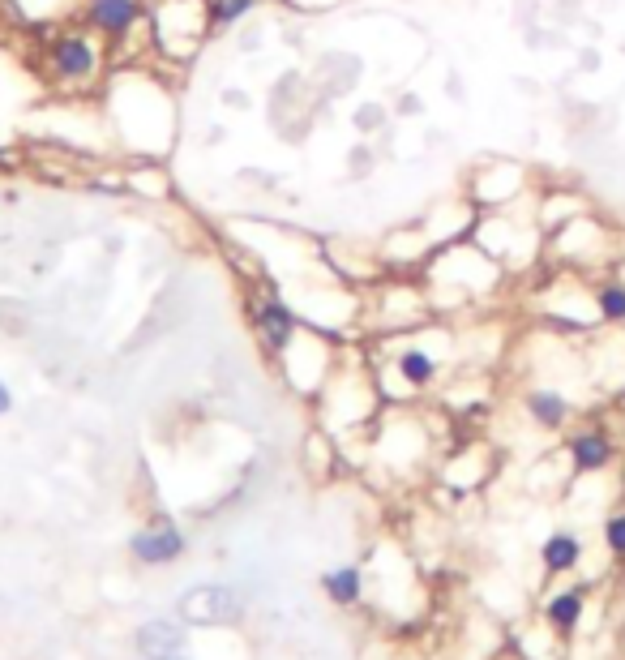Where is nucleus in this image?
I'll use <instances>...</instances> for the list:
<instances>
[{"label": "nucleus", "instance_id": "423d86ee", "mask_svg": "<svg viewBox=\"0 0 625 660\" xmlns=\"http://www.w3.org/2000/svg\"><path fill=\"white\" fill-rule=\"evenodd\" d=\"M180 549H185V536H180L176 523H159V528H146V532L133 536V553H137V558H142L146 566L172 562Z\"/></svg>", "mask_w": 625, "mask_h": 660}, {"label": "nucleus", "instance_id": "f8f14e48", "mask_svg": "<svg viewBox=\"0 0 625 660\" xmlns=\"http://www.w3.org/2000/svg\"><path fill=\"white\" fill-rule=\"evenodd\" d=\"M210 5V30H232L240 18H249L257 0H206Z\"/></svg>", "mask_w": 625, "mask_h": 660}, {"label": "nucleus", "instance_id": "f3484780", "mask_svg": "<svg viewBox=\"0 0 625 660\" xmlns=\"http://www.w3.org/2000/svg\"><path fill=\"white\" fill-rule=\"evenodd\" d=\"M9 408H13V390H9L5 382H0V416H5Z\"/></svg>", "mask_w": 625, "mask_h": 660}, {"label": "nucleus", "instance_id": "39448f33", "mask_svg": "<svg viewBox=\"0 0 625 660\" xmlns=\"http://www.w3.org/2000/svg\"><path fill=\"white\" fill-rule=\"evenodd\" d=\"M180 613L193 622V626H202V622H232L236 613H240V600L232 588H193L185 592V600H180Z\"/></svg>", "mask_w": 625, "mask_h": 660}, {"label": "nucleus", "instance_id": "9b49d317", "mask_svg": "<svg viewBox=\"0 0 625 660\" xmlns=\"http://www.w3.org/2000/svg\"><path fill=\"white\" fill-rule=\"evenodd\" d=\"M578 553H583V545H578V536L570 532H557L544 540V566L548 570H570L578 562Z\"/></svg>", "mask_w": 625, "mask_h": 660}, {"label": "nucleus", "instance_id": "1a4fd4ad", "mask_svg": "<svg viewBox=\"0 0 625 660\" xmlns=\"http://www.w3.org/2000/svg\"><path fill=\"white\" fill-rule=\"evenodd\" d=\"M394 369H399L403 382H411V386H429L437 378V360L424 348H403L399 360H394Z\"/></svg>", "mask_w": 625, "mask_h": 660}, {"label": "nucleus", "instance_id": "20e7f679", "mask_svg": "<svg viewBox=\"0 0 625 660\" xmlns=\"http://www.w3.org/2000/svg\"><path fill=\"white\" fill-rule=\"evenodd\" d=\"M253 326H257V335H262V343L270 352H287L296 343L300 335V318L292 313V305L270 288V283H262V288H253Z\"/></svg>", "mask_w": 625, "mask_h": 660}, {"label": "nucleus", "instance_id": "0eeeda50", "mask_svg": "<svg viewBox=\"0 0 625 660\" xmlns=\"http://www.w3.org/2000/svg\"><path fill=\"white\" fill-rule=\"evenodd\" d=\"M137 648H142L146 660H189L185 639H180L167 622H146L137 630Z\"/></svg>", "mask_w": 625, "mask_h": 660}, {"label": "nucleus", "instance_id": "2eb2a0df", "mask_svg": "<svg viewBox=\"0 0 625 660\" xmlns=\"http://www.w3.org/2000/svg\"><path fill=\"white\" fill-rule=\"evenodd\" d=\"M578 613H583V596L578 592H566V596H557L553 605H548V618H553L561 630H570L578 622Z\"/></svg>", "mask_w": 625, "mask_h": 660}, {"label": "nucleus", "instance_id": "4468645a", "mask_svg": "<svg viewBox=\"0 0 625 660\" xmlns=\"http://www.w3.org/2000/svg\"><path fill=\"white\" fill-rule=\"evenodd\" d=\"M596 309L608 322H625V288L621 283H604V288L596 292Z\"/></svg>", "mask_w": 625, "mask_h": 660}, {"label": "nucleus", "instance_id": "9d476101", "mask_svg": "<svg viewBox=\"0 0 625 660\" xmlns=\"http://www.w3.org/2000/svg\"><path fill=\"white\" fill-rule=\"evenodd\" d=\"M527 412L540 420L544 429H557V425H566V399L561 395H553V390H531L527 395Z\"/></svg>", "mask_w": 625, "mask_h": 660}, {"label": "nucleus", "instance_id": "f257e3e1", "mask_svg": "<svg viewBox=\"0 0 625 660\" xmlns=\"http://www.w3.org/2000/svg\"><path fill=\"white\" fill-rule=\"evenodd\" d=\"M108 60H112V43L99 39L86 22L78 26H60L56 35L43 48V73L52 78V86L69 90V95H86L108 78Z\"/></svg>", "mask_w": 625, "mask_h": 660}, {"label": "nucleus", "instance_id": "dca6fc26", "mask_svg": "<svg viewBox=\"0 0 625 660\" xmlns=\"http://www.w3.org/2000/svg\"><path fill=\"white\" fill-rule=\"evenodd\" d=\"M604 536H608V549H613V553H625V515H617V519H608V528H604Z\"/></svg>", "mask_w": 625, "mask_h": 660}, {"label": "nucleus", "instance_id": "a211bd4d", "mask_svg": "<svg viewBox=\"0 0 625 660\" xmlns=\"http://www.w3.org/2000/svg\"><path fill=\"white\" fill-rule=\"evenodd\" d=\"M270 5H296V0H270Z\"/></svg>", "mask_w": 625, "mask_h": 660}, {"label": "nucleus", "instance_id": "6e6552de", "mask_svg": "<svg viewBox=\"0 0 625 660\" xmlns=\"http://www.w3.org/2000/svg\"><path fill=\"white\" fill-rule=\"evenodd\" d=\"M574 468L578 472H600L608 459H613V446H608L604 433H578L574 438Z\"/></svg>", "mask_w": 625, "mask_h": 660}, {"label": "nucleus", "instance_id": "ddd939ff", "mask_svg": "<svg viewBox=\"0 0 625 660\" xmlns=\"http://www.w3.org/2000/svg\"><path fill=\"white\" fill-rule=\"evenodd\" d=\"M326 592H330V600H339V605H352V600H360V570L356 566L330 570V575H326Z\"/></svg>", "mask_w": 625, "mask_h": 660}, {"label": "nucleus", "instance_id": "7ed1b4c3", "mask_svg": "<svg viewBox=\"0 0 625 660\" xmlns=\"http://www.w3.org/2000/svg\"><path fill=\"white\" fill-rule=\"evenodd\" d=\"M82 22L116 48V43L133 39L150 22V9L146 0H82Z\"/></svg>", "mask_w": 625, "mask_h": 660}, {"label": "nucleus", "instance_id": "f03ea898", "mask_svg": "<svg viewBox=\"0 0 625 660\" xmlns=\"http://www.w3.org/2000/svg\"><path fill=\"white\" fill-rule=\"evenodd\" d=\"M150 35L172 60H189L210 35V5L206 0H155Z\"/></svg>", "mask_w": 625, "mask_h": 660}]
</instances>
